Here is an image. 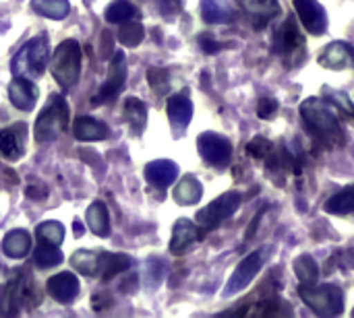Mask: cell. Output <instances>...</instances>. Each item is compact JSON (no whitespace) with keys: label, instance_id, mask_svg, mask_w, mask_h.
Masks as SVG:
<instances>
[{"label":"cell","instance_id":"obj_1","mask_svg":"<svg viewBox=\"0 0 354 318\" xmlns=\"http://www.w3.org/2000/svg\"><path fill=\"white\" fill-rule=\"evenodd\" d=\"M301 116L305 128L311 132L315 141H319L326 147H338L344 143L342 126L328 106V101H322L317 97H309L301 103Z\"/></svg>","mask_w":354,"mask_h":318},{"label":"cell","instance_id":"obj_2","mask_svg":"<svg viewBox=\"0 0 354 318\" xmlns=\"http://www.w3.org/2000/svg\"><path fill=\"white\" fill-rule=\"evenodd\" d=\"M68 126V106L64 101V97L60 95H52L48 106L41 110V114L37 116L33 135L37 143H48L58 139Z\"/></svg>","mask_w":354,"mask_h":318},{"label":"cell","instance_id":"obj_3","mask_svg":"<svg viewBox=\"0 0 354 318\" xmlns=\"http://www.w3.org/2000/svg\"><path fill=\"white\" fill-rule=\"evenodd\" d=\"M50 70H52V77L66 89L79 81L81 48L75 39H66L56 48V52L50 58Z\"/></svg>","mask_w":354,"mask_h":318},{"label":"cell","instance_id":"obj_4","mask_svg":"<svg viewBox=\"0 0 354 318\" xmlns=\"http://www.w3.org/2000/svg\"><path fill=\"white\" fill-rule=\"evenodd\" d=\"M48 62H50V46H48V39L39 35L27 41L19 50V54L12 58V72L25 79L39 77L46 70Z\"/></svg>","mask_w":354,"mask_h":318},{"label":"cell","instance_id":"obj_5","mask_svg":"<svg viewBox=\"0 0 354 318\" xmlns=\"http://www.w3.org/2000/svg\"><path fill=\"white\" fill-rule=\"evenodd\" d=\"M299 296L317 317H338L344 310V294L336 286H301Z\"/></svg>","mask_w":354,"mask_h":318},{"label":"cell","instance_id":"obj_6","mask_svg":"<svg viewBox=\"0 0 354 318\" xmlns=\"http://www.w3.org/2000/svg\"><path fill=\"white\" fill-rule=\"evenodd\" d=\"M268 257H270V246H263V248L251 252L249 257H245L239 263V267L234 269L232 277L228 279V286L224 290V296H234V294L247 290L251 286V281L257 277V273L261 271V267L266 265Z\"/></svg>","mask_w":354,"mask_h":318},{"label":"cell","instance_id":"obj_7","mask_svg":"<svg viewBox=\"0 0 354 318\" xmlns=\"http://www.w3.org/2000/svg\"><path fill=\"white\" fill-rule=\"evenodd\" d=\"M241 201L243 197L234 190L218 197L214 203H209L205 209H201L197 213V226L201 228V232H212L216 230L224 219H228L239 207H241Z\"/></svg>","mask_w":354,"mask_h":318},{"label":"cell","instance_id":"obj_8","mask_svg":"<svg viewBox=\"0 0 354 318\" xmlns=\"http://www.w3.org/2000/svg\"><path fill=\"white\" fill-rule=\"evenodd\" d=\"M197 149L201 153V157L216 168H224L230 163L232 157V145L228 139L216 135V132H203L197 141Z\"/></svg>","mask_w":354,"mask_h":318},{"label":"cell","instance_id":"obj_9","mask_svg":"<svg viewBox=\"0 0 354 318\" xmlns=\"http://www.w3.org/2000/svg\"><path fill=\"white\" fill-rule=\"evenodd\" d=\"M127 81V66H124V56L122 52H116L112 62H110V70H108V79L104 81L97 97L93 99V106H104L108 101H114L118 97V93L122 91Z\"/></svg>","mask_w":354,"mask_h":318},{"label":"cell","instance_id":"obj_10","mask_svg":"<svg viewBox=\"0 0 354 318\" xmlns=\"http://www.w3.org/2000/svg\"><path fill=\"white\" fill-rule=\"evenodd\" d=\"M27 149V124H10L0 130V155L8 161H17Z\"/></svg>","mask_w":354,"mask_h":318},{"label":"cell","instance_id":"obj_11","mask_svg":"<svg viewBox=\"0 0 354 318\" xmlns=\"http://www.w3.org/2000/svg\"><path fill=\"white\" fill-rule=\"evenodd\" d=\"M295 8L309 33L322 35L328 29V14L317 0H295Z\"/></svg>","mask_w":354,"mask_h":318},{"label":"cell","instance_id":"obj_12","mask_svg":"<svg viewBox=\"0 0 354 318\" xmlns=\"http://www.w3.org/2000/svg\"><path fill=\"white\" fill-rule=\"evenodd\" d=\"M46 292L60 304H71L79 294V281L73 273H58L48 279Z\"/></svg>","mask_w":354,"mask_h":318},{"label":"cell","instance_id":"obj_13","mask_svg":"<svg viewBox=\"0 0 354 318\" xmlns=\"http://www.w3.org/2000/svg\"><path fill=\"white\" fill-rule=\"evenodd\" d=\"M203 238V232L199 226L191 223L189 219H178L174 230H172V240H170V252L172 255H183L189 250L197 240Z\"/></svg>","mask_w":354,"mask_h":318},{"label":"cell","instance_id":"obj_14","mask_svg":"<svg viewBox=\"0 0 354 318\" xmlns=\"http://www.w3.org/2000/svg\"><path fill=\"white\" fill-rule=\"evenodd\" d=\"M319 64L330 70H342V68L354 66V50L344 41H334L322 52Z\"/></svg>","mask_w":354,"mask_h":318},{"label":"cell","instance_id":"obj_15","mask_svg":"<svg viewBox=\"0 0 354 318\" xmlns=\"http://www.w3.org/2000/svg\"><path fill=\"white\" fill-rule=\"evenodd\" d=\"M25 279L12 277L2 290H0V315L12 317L19 312L21 302H25Z\"/></svg>","mask_w":354,"mask_h":318},{"label":"cell","instance_id":"obj_16","mask_svg":"<svg viewBox=\"0 0 354 318\" xmlns=\"http://www.w3.org/2000/svg\"><path fill=\"white\" fill-rule=\"evenodd\" d=\"M8 95H10V101H12L15 108H19L23 112H29V110H33V106L37 101V87L25 77H17L10 83Z\"/></svg>","mask_w":354,"mask_h":318},{"label":"cell","instance_id":"obj_17","mask_svg":"<svg viewBox=\"0 0 354 318\" xmlns=\"http://www.w3.org/2000/svg\"><path fill=\"white\" fill-rule=\"evenodd\" d=\"M168 118L174 132H183L193 118V103L187 95L178 93L168 99Z\"/></svg>","mask_w":354,"mask_h":318},{"label":"cell","instance_id":"obj_18","mask_svg":"<svg viewBox=\"0 0 354 318\" xmlns=\"http://www.w3.org/2000/svg\"><path fill=\"white\" fill-rule=\"evenodd\" d=\"M178 176V166L170 159H158L147 163L145 168V178L151 186L156 188H166L170 186Z\"/></svg>","mask_w":354,"mask_h":318},{"label":"cell","instance_id":"obj_19","mask_svg":"<svg viewBox=\"0 0 354 318\" xmlns=\"http://www.w3.org/2000/svg\"><path fill=\"white\" fill-rule=\"evenodd\" d=\"M73 132L79 141H104L108 139L110 128L91 116H79L73 124Z\"/></svg>","mask_w":354,"mask_h":318},{"label":"cell","instance_id":"obj_20","mask_svg":"<svg viewBox=\"0 0 354 318\" xmlns=\"http://www.w3.org/2000/svg\"><path fill=\"white\" fill-rule=\"evenodd\" d=\"M241 4L253 17V25L257 29H263L268 21L278 14V0H241Z\"/></svg>","mask_w":354,"mask_h":318},{"label":"cell","instance_id":"obj_21","mask_svg":"<svg viewBox=\"0 0 354 318\" xmlns=\"http://www.w3.org/2000/svg\"><path fill=\"white\" fill-rule=\"evenodd\" d=\"M122 116H124V120L129 122L131 135H133V137H139V135L145 130V124H147V110H145V103H143L141 99L129 97V99L124 101Z\"/></svg>","mask_w":354,"mask_h":318},{"label":"cell","instance_id":"obj_22","mask_svg":"<svg viewBox=\"0 0 354 318\" xmlns=\"http://www.w3.org/2000/svg\"><path fill=\"white\" fill-rule=\"evenodd\" d=\"M2 250L10 259H23L31 250V236L25 230H12L2 240Z\"/></svg>","mask_w":354,"mask_h":318},{"label":"cell","instance_id":"obj_23","mask_svg":"<svg viewBox=\"0 0 354 318\" xmlns=\"http://www.w3.org/2000/svg\"><path fill=\"white\" fill-rule=\"evenodd\" d=\"M131 265H133V261H131L127 255H120V252H116V255L100 252V273H97V275H100L104 281H108V279L116 277L118 273L127 271Z\"/></svg>","mask_w":354,"mask_h":318},{"label":"cell","instance_id":"obj_24","mask_svg":"<svg viewBox=\"0 0 354 318\" xmlns=\"http://www.w3.org/2000/svg\"><path fill=\"white\" fill-rule=\"evenodd\" d=\"M87 226L95 236L108 238V234H110V217H108V209H106V205L102 201L91 203V207L87 209Z\"/></svg>","mask_w":354,"mask_h":318},{"label":"cell","instance_id":"obj_25","mask_svg":"<svg viewBox=\"0 0 354 318\" xmlns=\"http://www.w3.org/2000/svg\"><path fill=\"white\" fill-rule=\"evenodd\" d=\"M201 14L207 23H230L234 10L226 0H201Z\"/></svg>","mask_w":354,"mask_h":318},{"label":"cell","instance_id":"obj_26","mask_svg":"<svg viewBox=\"0 0 354 318\" xmlns=\"http://www.w3.org/2000/svg\"><path fill=\"white\" fill-rule=\"evenodd\" d=\"M201 195H203V188L195 176H185L174 188V199L178 205H195L199 203Z\"/></svg>","mask_w":354,"mask_h":318},{"label":"cell","instance_id":"obj_27","mask_svg":"<svg viewBox=\"0 0 354 318\" xmlns=\"http://www.w3.org/2000/svg\"><path fill=\"white\" fill-rule=\"evenodd\" d=\"M326 211L332 213V215H348V213H354V184L346 186L338 195H334L326 203Z\"/></svg>","mask_w":354,"mask_h":318},{"label":"cell","instance_id":"obj_28","mask_svg":"<svg viewBox=\"0 0 354 318\" xmlns=\"http://www.w3.org/2000/svg\"><path fill=\"white\" fill-rule=\"evenodd\" d=\"M292 267H295V273H297V277L301 279L303 286L317 284V279H319V267H317V263H315V259L311 255H301L295 261Z\"/></svg>","mask_w":354,"mask_h":318},{"label":"cell","instance_id":"obj_29","mask_svg":"<svg viewBox=\"0 0 354 318\" xmlns=\"http://www.w3.org/2000/svg\"><path fill=\"white\" fill-rule=\"evenodd\" d=\"M71 267L77 269L83 275H97L100 273V255L89 250H77L71 257Z\"/></svg>","mask_w":354,"mask_h":318},{"label":"cell","instance_id":"obj_30","mask_svg":"<svg viewBox=\"0 0 354 318\" xmlns=\"http://www.w3.org/2000/svg\"><path fill=\"white\" fill-rule=\"evenodd\" d=\"M280 39V48H282V52L284 54H295V52H299L301 48H303V35L299 33V29H297V25L292 23V21H286L284 23V27L280 29V35H278Z\"/></svg>","mask_w":354,"mask_h":318},{"label":"cell","instance_id":"obj_31","mask_svg":"<svg viewBox=\"0 0 354 318\" xmlns=\"http://www.w3.org/2000/svg\"><path fill=\"white\" fill-rule=\"evenodd\" d=\"M62 261H64V257L60 255V250H58L56 246L37 240V246H35V250H33V263H35L37 267L48 269V267L60 265Z\"/></svg>","mask_w":354,"mask_h":318},{"label":"cell","instance_id":"obj_32","mask_svg":"<svg viewBox=\"0 0 354 318\" xmlns=\"http://www.w3.org/2000/svg\"><path fill=\"white\" fill-rule=\"evenodd\" d=\"M143 37H145V29H143V25L139 21L129 19V21L120 23V29H118V41L120 43H124L129 48H135V46H139L143 41Z\"/></svg>","mask_w":354,"mask_h":318},{"label":"cell","instance_id":"obj_33","mask_svg":"<svg viewBox=\"0 0 354 318\" xmlns=\"http://www.w3.org/2000/svg\"><path fill=\"white\" fill-rule=\"evenodd\" d=\"M31 6L35 12L50 17V19H64L71 10L68 0H33Z\"/></svg>","mask_w":354,"mask_h":318},{"label":"cell","instance_id":"obj_34","mask_svg":"<svg viewBox=\"0 0 354 318\" xmlns=\"http://www.w3.org/2000/svg\"><path fill=\"white\" fill-rule=\"evenodd\" d=\"M135 17V6L129 0H116L106 8V21L110 23H124Z\"/></svg>","mask_w":354,"mask_h":318},{"label":"cell","instance_id":"obj_35","mask_svg":"<svg viewBox=\"0 0 354 318\" xmlns=\"http://www.w3.org/2000/svg\"><path fill=\"white\" fill-rule=\"evenodd\" d=\"M37 240L39 242H46V244H52V246H58L62 244L64 240V228L62 223L58 221H46L37 228Z\"/></svg>","mask_w":354,"mask_h":318},{"label":"cell","instance_id":"obj_36","mask_svg":"<svg viewBox=\"0 0 354 318\" xmlns=\"http://www.w3.org/2000/svg\"><path fill=\"white\" fill-rule=\"evenodd\" d=\"M272 151H274V145H272V141L266 139V137H255V139L247 145V153H249L251 157H257V159L270 157Z\"/></svg>","mask_w":354,"mask_h":318},{"label":"cell","instance_id":"obj_37","mask_svg":"<svg viewBox=\"0 0 354 318\" xmlns=\"http://www.w3.org/2000/svg\"><path fill=\"white\" fill-rule=\"evenodd\" d=\"M147 81L153 87L156 93H166L168 91V72L164 68H149L147 70Z\"/></svg>","mask_w":354,"mask_h":318},{"label":"cell","instance_id":"obj_38","mask_svg":"<svg viewBox=\"0 0 354 318\" xmlns=\"http://www.w3.org/2000/svg\"><path fill=\"white\" fill-rule=\"evenodd\" d=\"M326 97L330 99V101H334L340 110H344L346 114H351L354 116V106L353 101H351V97L346 95V93H338V91H330V89H326Z\"/></svg>","mask_w":354,"mask_h":318},{"label":"cell","instance_id":"obj_39","mask_svg":"<svg viewBox=\"0 0 354 318\" xmlns=\"http://www.w3.org/2000/svg\"><path fill=\"white\" fill-rule=\"evenodd\" d=\"M276 112H278V101H276V99L263 97V99L257 103V114H259V118H263V120L272 118Z\"/></svg>","mask_w":354,"mask_h":318},{"label":"cell","instance_id":"obj_40","mask_svg":"<svg viewBox=\"0 0 354 318\" xmlns=\"http://www.w3.org/2000/svg\"><path fill=\"white\" fill-rule=\"evenodd\" d=\"M278 308H280V300L278 298H268V300L259 302V306H257L255 312L261 315V317H272V315L278 312Z\"/></svg>","mask_w":354,"mask_h":318},{"label":"cell","instance_id":"obj_41","mask_svg":"<svg viewBox=\"0 0 354 318\" xmlns=\"http://www.w3.org/2000/svg\"><path fill=\"white\" fill-rule=\"evenodd\" d=\"M199 41H201V48H203L207 54H216V52L222 48L218 41H214V39H212V35H201V39H199Z\"/></svg>","mask_w":354,"mask_h":318},{"label":"cell","instance_id":"obj_42","mask_svg":"<svg viewBox=\"0 0 354 318\" xmlns=\"http://www.w3.org/2000/svg\"><path fill=\"white\" fill-rule=\"evenodd\" d=\"M263 213H266V209H261L255 217H253V221H251V226H249V230H247V236H245V240H251L253 238V234H255V230L259 228V221H261V217H263Z\"/></svg>","mask_w":354,"mask_h":318},{"label":"cell","instance_id":"obj_43","mask_svg":"<svg viewBox=\"0 0 354 318\" xmlns=\"http://www.w3.org/2000/svg\"><path fill=\"white\" fill-rule=\"evenodd\" d=\"M164 6H172L174 10H178V0H162Z\"/></svg>","mask_w":354,"mask_h":318},{"label":"cell","instance_id":"obj_44","mask_svg":"<svg viewBox=\"0 0 354 318\" xmlns=\"http://www.w3.org/2000/svg\"><path fill=\"white\" fill-rule=\"evenodd\" d=\"M73 228H75V234H77V236H81V232H83L81 223H79V221H75V226H73Z\"/></svg>","mask_w":354,"mask_h":318}]
</instances>
